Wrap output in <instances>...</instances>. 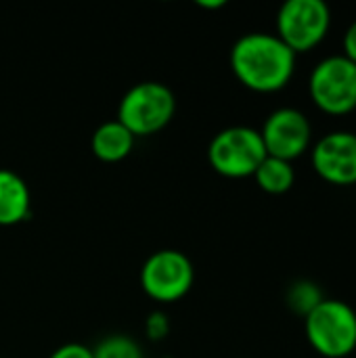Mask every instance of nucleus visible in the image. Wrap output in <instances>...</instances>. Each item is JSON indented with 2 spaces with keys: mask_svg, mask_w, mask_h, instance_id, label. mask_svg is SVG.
Wrapping results in <instances>:
<instances>
[{
  "mask_svg": "<svg viewBox=\"0 0 356 358\" xmlns=\"http://www.w3.org/2000/svg\"><path fill=\"white\" fill-rule=\"evenodd\" d=\"M195 279L191 260L178 250H159L147 258L141 271V285L155 302H176L189 294Z\"/></svg>",
  "mask_w": 356,
  "mask_h": 358,
  "instance_id": "0eeeda50",
  "label": "nucleus"
},
{
  "mask_svg": "<svg viewBox=\"0 0 356 358\" xmlns=\"http://www.w3.org/2000/svg\"><path fill=\"white\" fill-rule=\"evenodd\" d=\"M321 300L323 294L313 281H298L287 292V306L302 317H306Z\"/></svg>",
  "mask_w": 356,
  "mask_h": 358,
  "instance_id": "ddd939ff",
  "label": "nucleus"
},
{
  "mask_svg": "<svg viewBox=\"0 0 356 358\" xmlns=\"http://www.w3.org/2000/svg\"><path fill=\"white\" fill-rule=\"evenodd\" d=\"M197 4H199L201 8H220V6H225L227 2H225V0H197Z\"/></svg>",
  "mask_w": 356,
  "mask_h": 358,
  "instance_id": "a211bd4d",
  "label": "nucleus"
},
{
  "mask_svg": "<svg viewBox=\"0 0 356 358\" xmlns=\"http://www.w3.org/2000/svg\"><path fill=\"white\" fill-rule=\"evenodd\" d=\"M332 27V8L323 0H287L277 13V36L298 55L323 42Z\"/></svg>",
  "mask_w": 356,
  "mask_h": 358,
  "instance_id": "423d86ee",
  "label": "nucleus"
},
{
  "mask_svg": "<svg viewBox=\"0 0 356 358\" xmlns=\"http://www.w3.org/2000/svg\"><path fill=\"white\" fill-rule=\"evenodd\" d=\"M260 136L266 155L294 162L296 157L308 151L313 141V126L300 109L279 107L266 117Z\"/></svg>",
  "mask_w": 356,
  "mask_h": 358,
  "instance_id": "6e6552de",
  "label": "nucleus"
},
{
  "mask_svg": "<svg viewBox=\"0 0 356 358\" xmlns=\"http://www.w3.org/2000/svg\"><path fill=\"white\" fill-rule=\"evenodd\" d=\"M304 334L315 352L325 358H346L356 350L355 308L336 298H323L306 317Z\"/></svg>",
  "mask_w": 356,
  "mask_h": 358,
  "instance_id": "f03ea898",
  "label": "nucleus"
},
{
  "mask_svg": "<svg viewBox=\"0 0 356 358\" xmlns=\"http://www.w3.org/2000/svg\"><path fill=\"white\" fill-rule=\"evenodd\" d=\"M313 168L329 185H356V132L336 130L313 147Z\"/></svg>",
  "mask_w": 356,
  "mask_h": 358,
  "instance_id": "1a4fd4ad",
  "label": "nucleus"
},
{
  "mask_svg": "<svg viewBox=\"0 0 356 358\" xmlns=\"http://www.w3.org/2000/svg\"><path fill=\"white\" fill-rule=\"evenodd\" d=\"M231 69L245 88L277 92L296 71V52L277 34L250 31L233 44Z\"/></svg>",
  "mask_w": 356,
  "mask_h": 358,
  "instance_id": "f257e3e1",
  "label": "nucleus"
},
{
  "mask_svg": "<svg viewBox=\"0 0 356 358\" xmlns=\"http://www.w3.org/2000/svg\"><path fill=\"white\" fill-rule=\"evenodd\" d=\"M92 358H145L141 346L128 336H109L92 350Z\"/></svg>",
  "mask_w": 356,
  "mask_h": 358,
  "instance_id": "4468645a",
  "label": "nucleus"
},
{
  "mask_svg": "<svg viewBox=\"0 0 356 358\" xmlns=\"http://www.w3.org/2000/svg\"><path fill=\"white\" fill-rule=\"evenodd\" d=\"M48 358H92V350L84 344H65Z\"/></svg>",
  "mask_w": 356,
  "mask_h": 358,
  "instance_id": "2eb2a0df",
  "label": "nucleus"
},
{
  "mask_svg": "<svg viewBox=\"0 0 356 358\" xmlns=\"http://www.w3.org/2000/svg\"><path fill=\"white\" fill-rule=\"evenodd\" d=\"M29 189L25 180L0 168V227H15L29 216Z\"/></svg>",
  "mask_w": 356,
  "mask_h": 358,
  "instance_id": "9d476101",
  "label": "nucleus"
},
{
  "mask_svg": "<svg viewBox=\"0 0 356 358\" xmlns=\"http://www.w3.org/2000/svg\"><path fill=\"white\" fill-rule=\"evenodd\" d=\"M342 46H344V57L350 59L353 63H356V21H353L344 34V40H342Z\"/></svg>",
  "mask_w": 356,
  "mask_h": 358,
  "instance_id": "f3484780",
  "label": "nucleus"
},
{
  "mask_svg": "<svg viewBox=\"0 0 356 358\" xmlns=\"http://www.w3.org/2000/svg\"><path fill=\"white\" fill-rule=\"evenodd\" d=\"M315 105L329 115H346L356 109V63L344 55L325 57L308 80Z\"/></svg>",
  "mask_w": 356,
  "mask_h": 358,
  "instance_id": "39448f33",
  "label": "nucleus"
},
{
  "mask_svg": "<svg viewBox=\"0 0 356 358\" xmlns=\"http://www.w3.org/2000/svg\"><path fill=\"white\" fill-rule=\"evenodd\" d=\"M264 157L266 149L260 130L250 126L225 128L212 138L208 147L210 166L227 178L254 176Z\"/></svg>",
  "mask_w": 356,
  "mask_h": 358,
  "instance_id": "20e7f679",
  "label": "nucleus"
},
{
  "mask_svg": "<svg viewBox=\"0 0 356 358\" xmlns=\"http://www.w3.org/2000/svg\"><path fill=\"white\" fill-rule=\"evenodd\" d=\"M134 134L118 120L101 124L92 134V153L107 164L122 162L134 147Z\"/></svg>",
  "mask_w": 356,
  "mask_h": 358,
  "instance_id": "9b49d317",
  "label": "nucleus"
},
{
  "mask_svg": "<svg viewBox=\"0 0 356 358\" xmlns=\"http://www.w3.org/2000/svg\"><path fill=\"white\" fill-rule=\"evenodd\" d=\"M254 178H256L258 187L264 193L283 195V193H287L294 187V182H296V170H294L292 162H285V159L266 155L262 159V164L258 166V170L254 172Z\"/></svg>",
  "mask_w": 356,
  "mask_h": 358,
  "instance_id": "f8f14e48",
  "label": "nucleus"
},
{
  "mask_svg": "<svg viewBox=\"0 0 356 358\" xmlns=\"http://www.w3.org/2000/svg\"><path fill=\"white\" fill-rule=\"evenodd\" d=\"M166 331H168V321L164 319V315H159V313L151 315L149 321H147V334H149V338L159 340V338L166 336Z\"/></svg>",
  "mask_w": 356,
  "mask_h": 358,
  "instance_id": "dca6fc26",
  "label": "nucleus"
},
{
  "mask_svg": "<svg viewBox=\"0 0 356 358\" xmlns=\"http://www.w3.org/2000/svg\"><path fill=\"white\" fill-rule=\"evenodd\" d=\"M174 92L162 82L134 84L120 101L118 122L124 124L134 138L164 130L174 117Z\"/></svg>",
  "mask_w": 356,
  "mask_h": 358,
  "instance_id": "7ed1b4c3",
  "label": "nucleus"
}]
</instances>
